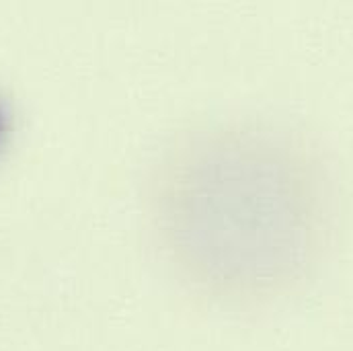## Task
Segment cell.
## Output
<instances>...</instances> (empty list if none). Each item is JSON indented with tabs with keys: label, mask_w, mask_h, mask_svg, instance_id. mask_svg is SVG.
<instances>
[{
	"label": "cell",
	"mask_w": 353,
	"mask_h": 351,
	"mask_svg": "<svg viewBox=\"0 0 353 351\" xmlns=\"http://www.w3.org/2000/svg\"><path fill=\"white\" fill-rule=\"evenodd\" d=\"M148 216L183 283L218 302H251L300 283L319 265L333 197L300 142L214 126L181 136L163 154Z\"/></svg>",
	"instance_id": "obj_1"
}]
</instances>
